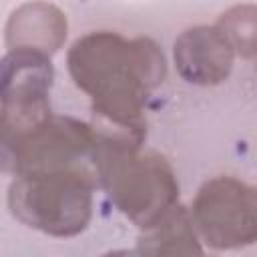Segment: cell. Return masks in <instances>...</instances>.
I'll use <instances>...</instances> for the list:
<instances>
[{
    "instance_id": "8992f818",
    "label": "cell",
    "mask_w": 257,
    "mask_h": 257,
    "mask_svg": "<svg viewBox=\"0 0 257 257\" xmlns=\"http://www.w3.org/2000/svg\"><path fill=\"white\" fill-rule=\"evenodd\" d=\"M54 70L50 56L32 50H8L0 72V143L44 124L50 108Z\"/></svg>"
},
{
    "instance_id": "3957f363",
    "label": "cell",
    "mask_w": 257,
    "mask_h": 257,
    "mask_svg": "<svg viewBox=\"0 0 257 257\" xmlns=\"http://www.w3.org/2000/svg\"><path fill=\"white\" fill-rule=\"evenodd\" d=\"M98 187L86 171L16 175L8 187V209L22 225L50 237H74L92 219V193Z\"/></svg>"
},
{
    "instance_id": "52a82bcc",
    "label": "cell",
    "mask_w": 257,
    "mask_h": 257,
    "mask_svg": "<svg viewBox=\"0 0 257 257\" xmlns=\"http://www.w3.org/2000/svg\"><path fill=\"white\" fill-rule=\"evenodd\" d=\"M235 50L217 24H199L183 30L173 44V62L183 80L197 86H215L229 78Z\"/></svg>"
},
{
    "instance_id": "6da1fadb",
    "label": "cell",
    "mask_w": 257,
    "mask_h": 257,
    "mask_svg": "<svg viewBox=\"0 0 257 257\" xmlns=\"http://www.w3.org/2000/svg\"><path fill=\"white\" fill-rule=\"evenodd\" d=\"M72 82L90 98L96 126L147 137L145 104L167 76L161 46L147 36L124 38L118 32L94 30L72 42L66 54Z\"/></svg>"
},
{
    "instance_id": "9c48e42d",
    "label": "cell",
    "mask_w": 257,
    "mask_h": 257,
    "mask_svg": "<svg viewBox=\"0 0 257 257\" xmlns=\"http://www.w3.org/2000/svg\"><path fill=\"white\" fill-rule=\"evenodd\" d=\"M139 251L151 255H189L201 253V239L195 229L191 211L183 205L173 207L157 225L143 231Z\"/></svg>"
},
{
    "instance_id": "277c9868",
    "label": "cell",
    "mask_w": 257,
    "mask_h": 257,
    "mask_svg": "<svg viewBox=\"0 0 257 257\" xmlns=\"http://www.w3.org/2000/svg\"><path fill=\"white\" fill-rule=\"evenodd\" d=\"M98 137L96 124L52 114L28 135L0 143L2 167L14 177L48 171H86L96 177Z\"/></svg>"
},
{
    "instance_id": "ba28073f",
    "label": "cell",
    "mask_w": 257,
    "mask_h": 257,
    "mask_svg": "<svg viewBox=\"0 0 257 257\" xmlns=\"http://www.w3.org/2000/svg\"><path fill=\"white\" fill-rule=\"evenodd\" d=\"M68 22L64 12L44 0H30L12 10L4 36L8 50H32L46 56L58 52L66 40Z\"/></svg>"
},
{
    "instance_id": "5b68a950",
    "label": "cell",
    "mask_w": 257,
    "mask_h": 257,
    "mask_svg": "<svg viewBox=\"0 0 257 257\" xmlns=\"http://www.w3.org/2000/svg\"><path fill=\"white\" fill-rule=\"evenodd\" d=\"M191 217L199 239L211 249H239L257 243V189L227 175L197 191Z\"/></svg>"
},
{
    "instance_id": "7a4b0ae2",
    "label": "cell",
    "mask_w": 257,
    "mask_h": 257,
    "mask_svg": "<svg viewBox=\"0 0 257 257\" xmlns=\"http://www.w3.org/2000/svg\"><path fill=\"white\" fill-rule=\"evenodd\" d=\"M98 128L96 177L112 205L141 231L157 225L179 205V181L169 161L143 153V141Z\"/></svg>"
},
{
    "instance_id": "30bf717a",
    "label": "cell",
    "mask_w": 257,
    "mask_h": 257,
    "mask_svg": "<svg viewBox=\"0 0 257 257\" xmlns=\"http://www.w3.org/2000/svg\"><path fill=\"white\" fill-rule=\"evenodd\" d=\"M217 26L225 34L237 56H257V4L245 2L227 8L219 16Z\"/></svg>"
}]
</instances>
